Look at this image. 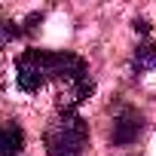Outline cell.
Segmentation results:
<instances>
[{
    "label": "cell",
    "mask_w": 156,
    "mask_h": 156,
    "mask_svg": "<svg viewBox=\"0 0 156 156\" xmlns=\"http://www.w3.org/2000/svg\"><path fill=\"white\" fill-rule=\"evenodd\" d=\"M86 61L73 52H43V49H28L19 55L16 64V83L25 92H40L46 83H61L73 86L86 80Z\"/></svg>",
    "instance_id": "obj_1"
},
{
    "label": "cell",
    "mask_w": 156,
    "mask_h": 156,
    "mask_svg": "<svg viewBox=\"0 0 156 156\" xmlns=\"http://www.w3.org/2000/svg\"><path fill=\"white\" fill-rule=\"evenodd\" d=\"M89 129L80 113H58L46 129V156H83Z\"/></svg>",
    "instance_id": "obj_2"
},
{
    "label": "cell",
    "mask_w": 156,
    "mask_h": 156,
    "mask_svg": "<svg viewBox=\"0 0 156 156\" xmlns=\"http://www.w3.org/2000/svg\"><path fill=\"white\" fill-rule=\"evenodd\" d=\"M144 129V116L135 107H122L113 116V144H132Z\"/></svg>",
    "instance_id": "obj_3"
},
{
    "label": "cell",
    "mask_w": 156,
    "mask_h": 156,
    "mask_svg": "<svg viewBox=\"0 0 156 156\" xmlns=\"http://www.w3.org/2000/svg\"><path fill=\"white\" fill-rule=\"evenodd\" d=\"M25 144V135L16 122H0V156H16Z\"/></svg>",
    "instance_id": "obj_4"
},
{
    "label": "cell",
    "mask_w": 156,
    "mask_h": 156,
    "mask_svg": "<svg viewBox=\"0 0 156 156\" xmlns=\"http://www.w3.org/2000/svg\"><path fill=\"white\" fill-rule=\"evenodd\" d=\"M156 67V46H138L135 52V70H153Z\"/></svg>",
    "instance_id": "obj_5"
},
{
    "label": "cell",
    "mask_w": 156,
    "mask_h": 156,
    "mask_svg": "<svg viewBox=\"0 0 156 156\" xmlns=\"http://www.w3.org/2000/svg\"><path fill=\"white\" fill-rule=\"evenodd\" d=\"M16 34H19V25H12V22H3V19H0V43L12 40Z\"/></svg>",
    "instance_id": "obj_6"
}]
</instances>
